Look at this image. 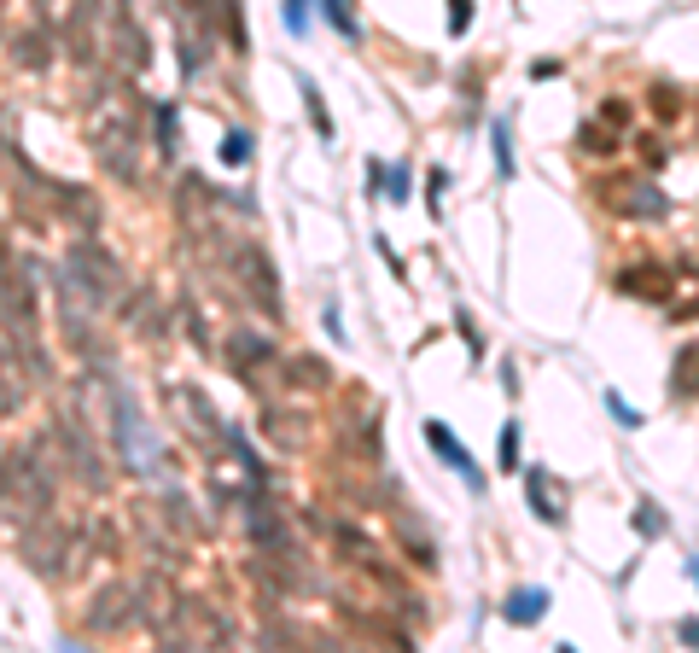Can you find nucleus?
Returning a JSON list of instances; mask_svg holds the SVG:
<instances>
[{"label": "nucleus", "instance_id": "nucleus-1", "mask_svg": "<svg viewBox=\"0 0 699 653\" xmlns=\"http://www.w3.org/2000/svg\"><path fill=\"white\" fill-rule=\"evenodd\" d=\"M59 473H65V467L53 461V438H35V444L6 449V461H0V514H12V519L53 514Z\"/></svg>", "mask_w": 699, "mask_h": 653}, {"label": "nucleus", "instance_id": "nucleus-2", "mask_svg": "<svg viewBox=\"0 0 699 653\" xmlns=\"http://www.w3.org/2000/svg\"><path fill=\"white\" fill-rule=\"evenodd\" d=\"M88 135H94V152H100L105 170L134 187L140 181V129H134V111H129V88H100L94 94Z\"/></svg>", "mask_w": 699, "mask_h": 653}, {"label": "nucleus", "instance_id": "nucleus-3", "mask_svg": "<svg viewBox=\"0 0 699 653\" xmlns=\"http://www.w3.org/2000/svg\"><path fill=\"white\" fill-rule=\"evenodd\" d=\"M105 414H111V438H117V461L129 467V473H140V479H158L164 473V438L152 432V420L140 414V403H134L123 385H111V397H105Z\"/></svg>", "mask_w": 699, "mask_h": 653}, {"label": "nucleus", "instance_id": "nucleus-4", "mask_svg": "<svg viewBox=\"0 0 699 653\" xmlns=\"http://www.w3.org/2000/svg\"><path fill=\"white\" fill-rule=\"evenodd\" d=\"M100 298L82 286V280L70 275V269H59V327H65L70 350L94 368V374H111V356H105V327H100Z\"/></svg>", "mask_w": 699, "mask_h": 653}, {"label": "nucleus", "instance_id": "nucleus-5", "mask_svg": "<svg viewBox=\"0 0 699 653\" xmlns=\"http://www.w3.org/2000/svg\"><path fill=\"white\" fill-rule=\"evenodd\" d=\"M18 554H24L30 572H41V578L59 584V578H76L88 543H82L76 525H65V519H53V514H35V519H24V543H18Z\"/></svg>", "mask_w": 699, "mask_h": 653}, {"label": "nucleus", "instance_id": "nucleus-6", "mask_svg": "<svg viewBox=\"0 0 699 653\" xmlns=\"http://www.w3.org/2000/svg\"><path fill=\"white\" fill-rule=\"evenodd\" d=\"M0 327H6V339L18 344V350H30V368L41 374L47 362H41V350H35V286L30 275L18 269V257L12 251H0Z\"/></svg>", "mask_w": 699, "mask_h": 653}, {"label": "nucleus", "instance_id": "nucleus-7", "mask_svg": "<svg viewBox=\"0 0 699 653\" xmlns=\"http://www.w3.org/2000/svg\"><path fill=\"white\" fill-rule=\"evenodd\" d=\"M65 269L82 280L94 298H100L105 310H111V304H129V280H123V263H117V257H111L100 240H76V245H70V257H65Z\"/></svg>", "mask_w": 699, "mask_h": 653}, {"label": "nucleus", "instance_id": "nucleus-8", "mask_svg": "<svg viewBox=\"0 0 699 653\" xmlns=\"http://www.w3.org/2000/svg\"><path fill=\"white\" fill-rule=\"evenodd\" d=\"M158 636H164L169 648H210V642H228V619H222L210 601L187 595V601L169 607V619L158 624Z\"/></svg>", "mask_w": 699, "mask_h": 653}, {"label": "nucleus", "instance_id": "nucleus-9", "mask_svg": "<svg viewBox=\"0 0 699 653\" xmlns=\"http://www.w3.org/2000/svg\"><path fill=\"white\" fill-rule=\"evenodd\" d=\"M53 444H59V467H70L88 490H105V455H100V444L88 438V426H82L76 409H65L53 420Z\"/></svg>", "mask_w": 699, "mask_h": 653}, {"label": "nucleus", "instance_id": "nucleus-10", "mask_svg": "<svg viewBox=\"0 0 699 653\" xmlns=\"http://www.w3.org/2000/svg\"><path fill=\"white\" fill-rule=\"evenodd\" d=\"M146 619V595L140 584L129 578H117V584H105L94 601H88V630H100V636H117V630H129V624Z\"/></svg>", "mask_w": 699, "mask_h": 653}, {"label": "nucleus", "instance_id": "nucleus-11", "mask_svg": "<svg viewBox=\"0 0 699 653\" xmlns=\"http://www.w3.org/2000/svg\"><path fill=\"white\" fill-rule=\"evenodd\" d=\"M228 269H239V286L251 292V298H263V310L274 315L280 310V286H274V263H268L257 245H245V240H233L228 245Z\"/></svg>", "mask_w": 699, "mask_h": 653}, {"label": "nucleus", "instance_id": "nucleus-12", "mask_svg": "<svg viewBox=\"0 0 699 653\" xmlns=\"http://www.w3.org/2000/svg\"><path fill=\"white\" fill-rule=\"evenodd\" d=\"M105 41H111V53H117V59H123L129 70H146V65H152V47H146V30L134 24L129 0H117V6H111V18H105Z\"/></svg>", "mask_w": 699, "mask_h": 653}, {"label": "nucleus", "instance_id": "nucleus-13", "mask_svg": "<svg viewBox=\"0 0 699 653\" xmlns=\"http://www.w3.org/2000/svg\"><path fill=\"white\" fill-rule=\"evenodd\" d=\"M100 41H105L100 0H70V24H65L70 59H76V65H94V59H100Z\"/></svg>", "mask_w": 699, "mask_h": 653}, {"label": "nucleus", "instance_id": "nucleus-14", "mask_svg": "<svg viewBox=\"0 0 699 653\" xmlns=\"http://www.w3.org/2000/svg\"><path fill=\"white\" fill-rule=\"evenodd\" d=\"M53 210L65 216V222L76 228V234H82V240H94V234H100V222H105L100 199H94L88 187H53Z\"/></svg>", "mask_w": 699, "mask_h": 653}, {"label": "nucleus", "instance_id": "nucleus-15", "mask_svg": "<svg viewBox=\"0 0 699 653\" xmlns=\"http://www.w3.org/2000/svg\"><path fill=\"white\" fill-rule=\"evenodd\" d=\"M263 362H274V344H268V333H257V327H233L228 339V368L239 379H251Z\"/></svg>", "mask_w": 699, "mask_h": 653}, {"label": "nucleus", "instance_id": "nucleus-16", "mask_svg": "<svg viewBox=\"0 0 699 653\" xmlns=\"http://www.w3.org/2000/svg\"><path fill=\"white\" fill-rule=\"evenodd\" d=\"M612 205L624 210V216H641V222H665V216H670V199L653 187V181H630V187H618V193H612Z\"/></svg>", "mask_w": 699, "mask_h": 653}, {"label": "nucleus", "instance_id": "nucleus-17", "mask_svg": "<svg viewBox=\"0 0 699 653\" xmlns=\"http://www.w3.org/2000/svg\"><path fill=\"white\" fill-rule=\"evenodd\" d=\"M263 432H268V444L303 449V444H309V414H298V409H263Z\"/></svg>", "mask_w": 699, "mask_h": 653}, {"label": "nucleus", "instance_id": "nucleus-18", "mask_svg": "<svg viewBox=\"0 0 699 653\" xmlns=\"http://www.w3.org/2000/svg\"><path fill=\"white\" fill-rule=\"evenodd\" d=\"M24 403H30V374L18 368V356L0 350V420H12Z\"/></svg>", "mask_w": 699, "mask_h": 653}, {"label": "nucleus", "instance_id": "nucleus-19", "mask_svg": "<svg viewBox=\"0 0 699 653\" xmlns=\"http://www.w3.org/2000/svg\"><path fill=\"white\" fill-rule=\"evenodd\" d=\"M426 444H432L437 455H443V461H449V467L461 473V479H478V467H472V455L461 449V438H455V432H449L443 420H432V426H426Z\"/></svg>", "mask_w": 699, "mask_h": 653}, {"label": "nucleus", "instance_id": "nucleus-20", "mask_svg": "<svg viewBox=\"0 0 699 653\" xmlns=\"http://www.w3.org/2000/svg\"><path fill=\"white\" fill-rule=\"evenodd\" d=\"M12 65H18V70H47V65H53V47H47V35H41V30L12 35Z\"/></svg>", "mask_w": 699, "mask_h": 653}, {"label": "nucleus", "instance_id": "nucleus-21", "mask_svg": "<svg viewBox=\"0 0 699 653\" xmlns=\"http://www.w3.org/2000/svg\"><path fill=\"white\" fill-rule=\"evenodd\" d=\"M134 525H140V537L152 543V554H158V560H175V537L164 531V519H158V508H152V502H140V508H134Z\"/></svg>", "mask_w": 699, "mask_h": 653}, {"label": "nucleus", "instance_id": "nucleus-22", "mask_svg": "<svg viewBox=\"0 0 699 653\" xmlns=\"http://www.w3.org/2000/svg\"><path fill=\"white\" fill-rule=\"evenodd\" d=\"M531 508L548 519V525H560V519H566V496H560V484L548 479V473H531Z\"/></svg>", "mask_w": 699, "mask_h": 653}, {"label": "nucleus", "instance_id": "nucleus-23", "mask_svg": "<svg viewBox=\"0 0 699 653\" xmlns=\"http://www.w3.org/2000/svg\"><path fill=\"white\" fill-rule=\"evenodd\" d=\"M327 362H321V356H292V362H286V385H292V391H321V385H327Z\"/></svg>", "mask_w": 699, "mask_h": 653}, {"label": "nucleus", "instance_id": "nucleus-24", "mask_svg": "<svg viewBox=\"0 0 699 653\" xmlns=\"http://www.w3.org/2000/svg\"><path fill=\"white\" fill-rule=\"evenodd\" d=\"M618 286H624L630 298H665V292H670V280L659 275V269H647V263H641V269H624Z\"/></svg>", "mask_w": 699, "mask_h": 653}, {"label": "nucleus", "instance_id": "nucleus-25", "mask_svg": "<svg viewBox=\"0 0 699 653\" xmlns=\"http://www.w3.org/2000/svg\"><path fill=\"white\" fill-rule=\"evenodd\" d=\"M670 397H699V344L676 356V374H670Z\"/></svg>", "mask_w": 699, "mask_h": 653}, {"label": "nucleus", "instance_id": "nucleus-26", "mask_svg": "<svg viewBox=\"0 0 699 653\" xmlns=\"http://www.w3.org/2000/svg\"><path fill=\"white\" fill-rule=\"evenodd\" d=\"M542 613H548V589H519V595L507 601V619L513 624H536Z\"/></svg>", "mask_w": 699, "mask_h": 653}, {"label": "nucleus", "instance_id": "nucleus-27", "mask_svg": "<svg viewBox=\"0 0 699 653\" xmlns=\"http://www.w3.org/2000/svg\"><path fill=\"white\" fill-rule=\"evenodd\" d=\"M222 6V30H228V47L233 53H245L251 41H245V18H239V0H216Z\"/></svg>", "mask_w": 699, "mask_h": 653}, {"label": "nucleus", "instance_id": "nucleus-28", "mask_svg": "<svg viewBox=\"0 0 699 653\" xmlns=\"http://www.w3.org/2000/svg\"><path fill=\"white\" fill-rule=\"evenodd\" d=\"M164 514H169V525H181L187 537H199V531H204L199 519H193V502H181V496H169V502H164Z\"/></svg>", "mask_w": 699, "mask_h": 653}, {"label": "nucleus", "instance_id": "nucleus-29", "mask_svg": "<svg viewBox=\"0 0 699 653\" xmlns=\"http://www.w3.org/2000/svg\"><path fill=\"white\" fill-rule=\"evenodd\" d=\"M327 12H333V24H338L344 35H350V41L362 35V30H356V0H327Z\"/></svg>", "mask_w": 699, "mask_h": 653}, {"label": "nucleus", "instance_id": "nucleus-30", "mask_svg": "<svg viewBox=\"0 0 699 653\" xmlns=\"http://www.w3.org/2000/svg\"><path fill=\"white\" fill-rule=\"evenodd\" d=\"M303 105H309L315 129H321V135H333V117H327V105H321V94H315V82H303Z\"/></svg>", "mask_w": 699, "mask_h": 653}, {"label": "nucleus", "instance_id": "nucleus-31", "mask_svg": "<svg viewBox=\"0 0 699 653\" xmlns=\"http://www.w3.org/2000/svg\"><path fill=\"white\" fill-rule=\"evenodd\" d=\"M501 467H507V473L519 467V426H507V432H501Z\"/></svg>", "mask_w": 699, "mask_h": 653}, {"label": "nucleus", "instance_id": "nucleus-32", "mask_svg": "<svg viewBox=\"0 0 699 653\" xmlns=\"http://www.w3.org/2000/svg\"><path fill=\"white\" fill-rule=\"evenodd\" d=\"M158 146H164V152H175V105H164V111H158Z\"/></svg>", "mask_w": 699, "mask_h": 653}, {"label": "nucleus", "instance_id": "nucleus-33", "mask_svg": "<svg viewBox=\"0 0 699 653\" xmlns=\"http://www.w3.org/2000/svg\"><path fill=\"white\" fill-rule=\"evenodd\" d=\"M222 158H228V164H245V158H251V135H233V140H222Z\"/></svg>", "mask_w": 699, "mask_h": 653}, {"label": "nucleus", "instance_id": "nucleus-34", "mask_svg": "<svg viewBox=\"0 0 699 653\" xmlns=\"http://www.w3.org/2000/svg\"><path fill=\"white\" fill-rule=\"evenodd\" d=\"M303 24H309V0H286V30L303 35Z\"/></svg>", "mask_w": 699, "mask_h": 653}, {"label": "nucleus", "instance_id": "nucleus-35", "mask_svg": "<svg viewBox=\"0 0 699 653\" xmlns=\"http://www.w3.org/2000/svg\"><path fill=\"white\" fill-rule=\"evenodd\" d=\"M653 105H659V117H676V111H682V94H670V88H653Z\"/></svg>", "mask_w": 699, "mask_h": 653}, {"label": "nucleus", "instance_id": "nucleus-36", "mask_svg": "<svg viewBox=\"0 0 699 653\" xmlns=\"http://www.w3.org/2000/svg\"><path fill=\"white\" fill-rule=\"evenodd\" d=\"M385 193H391V199L402 205V199H408V175H402V170H391V175H385Z\"/></svg>", "mask_w": 699, "mask_h": 653}, {"label": "nucleus", "instance_id": "nucleus-37", "mask_svg": "<svg viewBox=\"0 0 699 653\" xmlns=\"http://www.w3.org/2000/svg\"><path fill=\"white\" fill-rule=\"evenodd\" d=\"M583 146H589V152H612V135H606V129H583Z\"/></svg>", "mask_w": 699, "mask_h": 653}, {"label": "nucleus", "instance_id": "nucleus-38", "mask_svg": "<svg viewBox=\"0 0 699 653\" xmlns=\"http://www.w3.org/2000/svg\"><path fill=\"white\" fill-rule=\"evenodd\" d=\"M612 414H618V420H624V426H641V414H635L630 403H624V397H612Z\"/></svg>", "mask_w": 699, "mask_h": 653}, {"label": "nucleus", "instance_id": "nucleus-39", "mask_svg": "<svg viewBox=\"0 0 699 653\" xmlns=\"http://www.w3.org/2000/svg\"><path fill=\"white\" fill-rule=\"evenodd\" d=\"M676 636H682L688 648H699V619H682V624H676Z\"/></svg>", "mask_w": 699, "mask_h": 653}, {"label": "nucleus", "instance_id": "nucleus-40", "mask_svg": "<svg viewBox=\"0 0 699 653\" xmlns=\"http://www.w3.org/2000/svg\"><path fill=\"white\" fill-rule=\"evenodd\" d=\"M181 12H199V6H216V0H175Z\"/></svg>", "mask_w": 699, "mask_h": 653}, {"label": "nucleus", "instance_id": "nucleus-41", "mask_svg": "<svg viewBox=\"0 0 699 653\" xmlns=\"http://www.w3.org/2000/svg\"><path fill=\"white\" fill-rule=\"evenodd\" d=\"M47 6H53V0H35V12H47Z\"/></svg>", "mask_w": 699, "mask_h": 653}]
</instances>
